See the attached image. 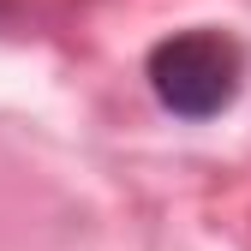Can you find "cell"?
Listing matches in <instances>:
<instances>
[{
	"instance_id": "obj_1",
	"label": "cell",
	"mask_w": 251,
	"mask_h": 251,
	"mask_svg": "<svg viewBox=\"0 0 251 251\" xmlns=\"http://www.w3.org/2000/svg\"><path fill=\"white\" fill-rule=\"evenodd\" d=\"M150 90L155 102L179 120H215L222 108H233L239 84H245V48L227 30H174L150 48Z\"/></svg>"
}]
</instances>
